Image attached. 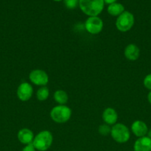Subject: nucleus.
<instances>
[{
	"mask_svg": "<svg viewBox=\"0 0 151 151\" xmlns=\"http://www.w3.org/2000/svg\"><path fill=\"white\" fill-rule=\"evenodd\" d=\"M17 137L19 141L22 144L27 145L33 143L34 134L31 130L28 129V128H22V129L19 130L18 132Z\"/></svg>",
	"mask_w": 151,
	"mask_h": 151,
	"instance_id": "13",
	"label": "nucleus"
},
{
	"mask_svg": "<svg viewBox=\"0 0 151 151\" xmlns=\"http://www.w3.org/2000/svg\"><path fill=\"white\" fill-rule=\"evenodd\" d=\"M143 84L147 89L151 91V73L145 76V78H144Z\"/></svg>",
	"mask_w": 151,
	"mask_h": 151,
	"instance_id": "19",
	"label": "nucleus"
},
{
	"mask_svg": "<svg viewBox=\"0 0 151 151\" xmlns=\"http://www.w3.org/2000/svg\"><path fill=\"white\" fill-rule=\"evenodd\" d=\"M53 98L59 105H65L68 101V95L64 90H57L54 92Z\"/></svg>",
	"mask_w": 151,
	"mask_h": 151,
	"instance_id": "15",
	"label": "nucleus"
},
{
	"mask_svg": "<svg viewBox=\"0 0 151 151\" xmlns=\"http://www.w3.org/2000/svg\"><path fill=\"white\" fill-rule=\"evenodd\" d=\"M148 127L144 122L142 120H136L132 123L131 131L136 137H143L147 136L148 132Z\"/></svg>",
	"mask_w": 151,
	"mask_h": 151,
	"instance_id": "9",
	"label": "nucleus"
},
{
	"mask_svg": "<svg viewBox=\"0 0 151 151\" xmlns=\"http://www.w3.org/2000/svg\"><path fill=\"white\" fill-rule=\"evenodd\" d=\"M110 135L114 141L120 144L126 143L130 138V130L122 123H115L113 125Z\"/></svg>",
	"mask_w": 151,
	"mask_h": 151,
	"instance_id": "4",
	"label": "nucleus"
},
{
	"mask_svg": "<svg viewBox=\"0 0 151 151\" xmlns=\"http://www.w3.org/2000/svg\"><path fill=\"white\" fill-rule=\"evenodd\" d=\"M81 11L90 16H98L102 12L105 6L104 0H79L78 4Z\"/></svg>",
	"mask_w": 151,
	"mask_h": 151,
	"instance_id": "1",
	"label": "nucleus"
},
{
	"mask_svg": "<svg viewBox=\"0 0 151 151\" xmlns=\"http://www.w3.org/2000/svg\"><path fill=\"white\" fill-rule=\"evenodd\" d=\"M50 95V91L46 86H41L37 90L36 97L39 101H45Z\"/></svg>",
	"mask_w": 151,
	"mask_h": 151,
	"instance_id": "16",
	"label": "nucleus"
},
{
	"mask_svg": "<svg viewBox=\"0 0 151 151\" xmlns=\"http://www.w3.org/2000/svg\"><path fill=\"white\" fill-rule=\"evenodd\" d=\"M33 94V88L32 86L27 82H23L19 86L16 91L18 98L22 102L28 101L32 97Z\"/></svg>",
	"mask_w": 151,
	"mask_h": 151,
	"instance_id": "8",
	"label": "nucleus"
},
{
	"mask_svg": "<svg viewBox=\"0 0 151 151\" xmlns=\"http://www.w3.org/2000/svg\"><path fill=\"white\" fill-rule=\"evenodd\" d=\"M107 12L110 15L113 16H118L124 12V7L120 3H113L109 4L107 7Z\"/></svg>",
	"mask_w": 151,
	"mask_h": 151,
	"instance_id": "14",
	"label": "nucleus"
},
{
	"mask_svg": "<svg viewBox=\"0 0 151 151\" xmlns=\"http://www.w3.org/2000/svg\"><path fill=\"white\" fill-rule=\"evenodd\" d=\"M116 1L117 0H104L105 3H106V4H113V3L116 2Z\"/></svg>",
	"mask_w": 151,
	"mask_h": 151,
	"instance_id": "21",
	"label": "nucleus"
},
{
	"mask_svg": "<svg viewBox=\"0 0 151 151\" xmlns=\"http://www.w3.org/2000/svg\"><path fill=\"white\" fill-rule=\"evenodd\" d=\"M99 134L102 136H108L111 133V128L110 125H107V124L105 123L101 125L99 127V130H98Z\"/></svg>",
	"mask_w": 151,
	"mask_h": 151,
	"instance_id": "17",
	"label": "nucleus"
},
{
	"mask_svg": "<svg viewBox=\"0 0 151 151\" xmlns=\"http://www.w3.org/2000/svg\"><path fill=\"white\" fill-rule=\"evenodd\" d=\"M124 56L126 58L131 61L138 60L140 56V49L134 44H130L124 49Z\"/></svg>",
	"mask_w": 151,
	"mask_h": 151,
	"instance_id": "11",
	"label": "nucleus"
},
{
	"mask_svg": "<svg viewBox=\"0 0 151 151\" xmlns=\"http://www.w3.org/2000/svg\"><path fill=\"white\" fill-rule=\"evenodd\" d=\"M147 100H148V102L150 103V104L151 105V91H150L149 93H148L147 94Z\"/></svg>",
	"mask_w": 151,
	"mask_h": 151,
	"instance_id": "22",
	"label": "nucleus"
},
{
	"mask_svg": "<svg viewBox=\"0 0 151 151\" xmlns=\"http://www.w3.org/2000/svg\"><path fill=\"white\" fill-rule=\"evenodd\" d=\"M50 118L56 123H65L71 117L72 111L68 106L65 105H59L50 111Z\"/></svg>",
	"mask_w": 151,
	"mask_h": 151,
	"instance_id": "3",
	"label": "nucleus"
},
{
	"mask_svg": "<svg viewBox=\"0 0 151 151\" xmlns=\"http://www.w3.org/2000/svg\"><path fill=\"white\" fill-rule=\"evenodd\" d=\"M29 79L32 83L39 86H45L49 82L48 75L41 69H34L29 74Z\"/></svg>",
	"mask_w": 151,
	"mask_h": 151,
	"instance_id": "7",
	"label": "nucleus"
},
{
	"mask_svg": "<svg viewBox=\"0 0 151 151\" xmlns=\"http://www.w3.org/2000/svg\"><path fill=\"white\" fill-rule=\"evenodd\" d=\"M22 151H36V148L34 147L33 145L31 143V144L27 145L24 147V148L22 149Z\"/></svg>",
	"mask_w": 151,
	"mask_h": 151,
	"instance_id": "20",
	"label": "nucleus"
},
{
	"mask_svg": "<svg viewBox=\"0 0 151 151\" xmlns=\"http://www.w3.org/2000/svg\"><path fill=\"white\" fill-rule=\"evenodd\" d=\"M53 137L51 132L49 131H42L34 137L32 144L36 150L38 151H46L51 147Z\"/></svg>",
	"mask_w": 151,
	"mask_h": 151,
	"instance_id": "2",
	"label": "nucleus"
},
{
	"mask_svg": "<svg viewBox=\"0 0 151 151\" xmlns=\"http://www.w3.org/2000/svg\"><path fill=\"white\" fill-rule=\"evenodd\" d=\"M53 1H62V0H53Z\"/></svg>",
	"mask_w": 151,
	"mask_h": 151,
	"instance_id": "24",
	"label": "nucleus"
},
{
	"mask_svg": "<svg viewBox=\"0 0 151 151\" xmlns=\"http://www.w3.org/2000/svg\"><path fill=\"white\" fill-rule=\"evenodd\" d=\"M65 7L70 10H73L79 4V0H64Z\"/></svg>",
	"mask_w": 151,
	"mask_h": 151,
	"instance_id": "18",
	"label": "nucleus"
},
{
	"mask_svg": "<svg viewBox=\"0 0 151 151\" xmlns=\"http://www.w3.org/2000/svg\"><path fill=\"white\" fill-rule=\"evenodd\" d=\"M102 119L109 125H115L118 120V114L113 108H107L102 113Z\"/></svg>",
	"mask_w": 151,
	"mask_h": 151,
	"instance_id": "10",
	"label": "nucleus"
},
{
	"mask_svg": "<svg viewBox=\"0 0 151 151\" xmlns=\"http://www.w3.org/2000/svg\"><path fill=\"white\" fill-rule=\"evenodd\" d=\"M135 23V18L133 13L124 11L118 16L115 22V27L120 32H125L130 30Z\"/></svg>",
	"mask_w": 151,
	"mask_h": 151,
	"instance_id": "5",
	"label": "nucleus"
},
{
	"mask_svg": "<svg viewBox=\"0 0 151 151\" xmlns=\"http://www.w3.org/2000/svg\"><path fill=\"white\" fill-rule=\"evenodd\" d=\"M147 137H148L151 139V128L150 130H148V132H147Z\"/></svg>",
	"mask_w": 151,
	"mask_h": 151,
	"instance_id": "23",
	"label": "nucleus"
},
{
	"mask_svg": "<svg viewBox=\"0 0 151 151\" xmlns=\"http://www.w3.org/2000/svg\"><path fill=\"white\" fill-rule=\"evenodd\" d=\"M134 151H151V139L148 137H140L133 145Z\"/></svg>",
	"mask_w": 151,
	"mask_h": 151,
	"instance_id": "12",
	"label": "nucleus"
},
{
	"mask_svg": "<svg viewBox=\"0 0 151 151\" xmlns=\"http://www.w3.org/2000/svg\"><path fill=\"white\" fill-rule=\"evenodd\" d=\"M84 27L89 33L96 35L102 32L103 29V21L98 16H90L85 21Z\"/></svg>",
	"mask_w": 151,
	"mask_h": 151,
	"instance_id": "6",
	"label": "nucleus"
}]
</instances>
